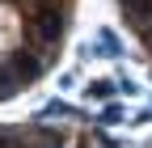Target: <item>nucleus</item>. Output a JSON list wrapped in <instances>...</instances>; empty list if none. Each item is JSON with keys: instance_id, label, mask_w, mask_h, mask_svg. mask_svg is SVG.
<instances>
[{"instance_id": "3", "label": "nucleus", "mask_w": 152, "mask_h": 148, "mask_svg": "<svg viewBox=\"0 0 152 148\" xmlns=\"http://www.w3.org/2000/svg\"><path fill=\"white\" fill-rule=\"evenodd\" d=\"M55 114H59V119H85V110H76V106H68L64 97H55V102H47L42 110H38V119H55Z\"/></svg>"}, {"instance_id": "7", "label": "nucleus", "mask_w": 152, "mask_h": 148, "mask_svg": "<svg viewBox=\"0 0 152 148\" xmlns=\"http://www.w3.org/2000/svg\"><path fill=\"white\" fill-rule=\"evenodd\" d=\"M85 148H89V144H85Z\"/></svg>"}, {"instance_id": "2", "label": "nucleus", "mask_w": 152, "mask_h": 148, "mask_svg": "<svg viewBox=\"0 0 152 148\" xmlns=\"http://www.w3.org/2000/svg\"><path fill=\"white\" fill-rule=\"evenodd\" d=\"M118 4H123V17H127L140 34L152 26V0H118Z\"/></svg>"}, {"instance_id": "4", "label": "nucleus", "mask_w": 152, "mask_h": 148, "mask_svg": "<svg viewBox=\"0 0 152 148\" xmlns=\"http://www.w3.org/2000/svg\"><path fill=\"white\" fill-rule=\"evenodd\" d=\"M97 55H118L123 51V42H118V34H114V30H97Z\"/></svg>"}, {"instance_id": "1", "label": "nucleus", "mask_w": 152, "mask_h": 148, "mask_svg": "<svg viewBox=\"0 0 152 148\" xmlns=\"http://www.w3.org/2000/svg\"><path fill=\"white\" fill-rule=\"evenodd\" d=\"M64 30H68V9L64 4H51V9H34L30 13V21H26V38L34 47H47L55 51L64 38Z\"/></svg>"}, {"instance_id": "6", "label": "nucleus", "mask_w": 152, "mask_h": 148, "mask_svg": "<svg viewBox=\"0 0 152 148\" xmlns=\"http://www.w3.org/2000/svg\"><path fill=\"white\" fill-rule=\"evenodd\" d=\"M97 123H106V127H110V123H123V106H118V102H106L102 114H97Z\"/></svg>"}, {"instance_id": "5", "label": "nucleus", "mask_w": 152, "mask_h": 148, "mask_svg": "<svg viewBox=\"0 0 152 148\" xmlns=\"http://www.w3.org/2000/svg\"><path fill=\"white\" fill-rule=\"evenodd\" d=\"M85 93H89V97H97V102H110L114 81H89V85H85Z\"/></svg>"}]
</instances>
